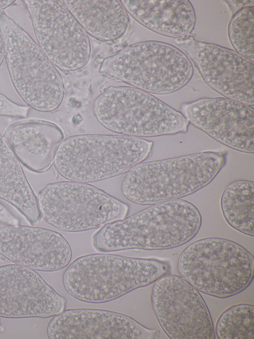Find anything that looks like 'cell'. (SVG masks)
I'll list each match as a JSON object with an SVG mask.
<instances>
[{
	"mask_svg": "<svg viewBox=\"0 0 254 339\" xmlns=\"http://www.w3.org/2000/svg\"><path fill=\"white\" fill-rule=\"evenodd\" d=\"M201 223L200 212L193 204L172 200L104 225L93 236L92 245L101 252L170 249L191 240Z\"/></svg>",
	"mask_w": 254,
	"mask_h": 339,
	"instance_id": "obj_1",
	"label": "cell"
},
{
	"mask_svg": "<svg viewBox=\"0 0 254 339\" xmlns=\"http://www.w3.org/2000/svg\"><path fill=\"white\" fill-rule=\"evenodd\" d=\"M171 271L167 261L92 254L80 256L69 264L64 273L63 283L73 298L99 304L148 286Z\"/></svg>",
	"mask_w": 254,
	"mask_h": 339,
	"instance_id": "obj_2",
	"label": "cell"
},
{
	"mask_svg": "<svg viewBox=\"0 0 254 339\" xmlns=\"http://www.w3.org/2000/svg\"><path fill=\"white\" fill-rule=\"evenodd\" d=\"M225 162V153L205 151L141 163L124 177L122 191L141 205L180 199L209 184Z\"/></svg>",
	"mask_w": 254,
	"mask_h": 339,
	"instance_id": "obj_3",
	"label": "cell"
},
{
	"mask_svg": "<svg viewBox=\"0 0 254 339\" xmlns=\"http://www.w3.org/2000/svg\"><path fill=\"white\" fill-rule=\"evenodd\" d=\"M153 142L133 137L83 134L63 140L53 161L69 181L88 183L128 172L149 155Z\"/></svg>",
	"mask_w": 254,
	"mask_h": 339,
	"instance_id": "obj_4",
	"label": "cell"
},
{
	"mask_svg": "<svg viewBox=\"0 0 254 339\" xmlns=\"http://www.w3.org/2000/svg\"><path fill=\"white\" fill-rule=\"evenodd\" d=\"M181 276L199 292L225 298L237 295L252 282L254 258L241 245L220 237L196 240L178 260Z\"/></svg>",
	"mask_w": 254,
	"mask_h": 339,
	"instance_id": "obj_5",
	"label": "cell"
},
{
	"mask_svg": "<svg viewBox=\"0 0 254 339\" xmlns=\"http://www.w3.org/2000/svg\"><path fill=\"white\" fill-rule=\"evenodd\" d=\"M0 34L9 77L20 98L38 111L57 109L64 91L62 76L56 67L4 10L0 11Z\"/></svg>",
	"mask_w": 254,
	"mask_h": 339,
	"instance_id": "obj_6",
	"label": "cell"
},
{
	"mask_svg": "<svg viewBox=\"0 0 254 339\" xmlns=\"http://www.w3.org/2000/svg\"><path fill=\"white\" fill-rule=\"evenodd\" d=\"M99 71L147 93L163 95L186 85L193 68L178 48L148 40L131 44L106 58Z\"/></svg>",
	"mask_w": 254,
	"mask_h": 339,
	"instance_id": "obj_7",
	"label": "cell"
},
{
	"mask_svg": "<svg viewBox=\"0 0 254 339\" xmlns=\"http://www.w3.org/2000/svg\"><path fill=\"white\" fill-rule=\"evenodd\" d=\"M97 121L112 132L133 137H151L186 132L184 115L159 99L126 86L110 88L95 100Z\"/></svg>",
	"mask_w": 254,
	"mask_h": 339,
	"instance_id": "obj_8",
	"label": "cell"
},
{
	"mask_svg": "<svg viewBox=\"0 0 254 339\" xmlns=\"http://www.w3.org/2000/svg\"><path fill=\"white\" fill-rule=\"evenodd\" d=\"M37 199L41 217L66 232L97 229L127 217L129 206L87 183L63 181L50 183Z\"/></svg>",
	"mask_w": 254,
	"mask_h": 339,
	"instance_id": "obj_9",
	"label": "cell"
},
{
	"mask_svg": "<svg viewBox=\"0 0 254 339\" xmlns=\"http://www.w3.org/2000/svg\"><path fill=\"white\" fill-rule=\"evenodd\" d=\"M41 49L59 69L75 71L88 62L89 37L62 1L25 0Z\"/></svg>",
	"mask_w": 254,
	"mask_h": 339,
	"instance_id": "obj_10",
	"label": "cell"
},
{
	"mask_svg": "<svg viewBox=\"0 0 254 339\" xmlns=\"http://www.w3.org/2000/svg\"><path fill=\"white\" fill-rule=\"evenodd\" d=\"M151 301L154 315L171 339H214V327L199 292L182 276L167 274L153 286Z\"/></svg>",
	"mask_w": 254,
	"mask_h": 339,
	"instance_id": "obj_11",
	"label": "cell"
},
{
	"mask_svg": "<svg viewBox=\"0 0 254 339\" xmlns=\"http://www.w3.org/2000/svg\"><path fill=\"white\" fill-rule=\"evenodd\" d=\"M175 42L209 87L226 98L254 105V62L235 51L196 40L190 34Z\"/></svg>",
	"mask_w": 254,
	"mask_h": 339,
	"instance_id": "obj_12",
	"label": "cell"
},
{
	"mask_svg": "<svg viewBox=\"0 0 254 339\" xmlns=\"http://www.w3.org/2000/svg\"><path fill=\"white\" fill-rule=\"evenodd\" d=\"M182 111L189 122L216 141L254 153L253 107L226 97L207 98L184 104Z\"/></svg>",
	"mask_w": 254,
	"mask_h": 339,
	"instance_id": "obj_13",
	"label": "cell"
},
{
	"mask_svg": "<svg viewBox=\"0 0 254 339\" xmlns=\"http://www.w3.org/2000/svg\"><path fill=\"white\" fill-rule=\"evenodd\" d=\"M65 306V299L34 270L16 264L0 266V317L49 318Z\"/></svg>",
	"mask_w": 254,
	"mask_h": 339,
	"instance_id": "obj_14",
	"label": "cell"
},
{
	"mask_svg": "<svg viewBox=\"0 0 254 339\" xmlns=\"http://www.w3.org/2000/svg\"><path fill=\"white\" fill-rule=\"evenodd\" d=\"M47 335L50 339H158L160 331L147 328L121 313L76 308L53 316Z\"/></svg>",
	"mask_w": 254,
	"mask_h": 339,
	"instance_id": "obj_15",
	"label": "cell"
},
{
	"mask_svg": "<svg viewBox=\"0 0 254 339\" xmlns=\"http://www.w3.org/2000/svg\"><path fill=\"white\" fill-rule=\"evenodd\" d=\"M0 255L34 270L53 272L69 264L72 251L58 232L15 225L0 228Z\"/></svg>",
	"mask_w": 254,
	"mask_h": 339,
	"instance_id": "obj_16",
	"label": "cell"
},
{
	"mask_svg": "<svg viewBox=\"0 0 254 339\" xmlns=\"http://www.w3.org/2000/svg\"><path fill=\"white\" fill-rule=\"evenodd\" d=\"M3 137L25 167L42 173L51 167L64 134L54 123L32 119L10 124Z\"/></svg>",
	"mask_w": 254,
	"mask_h": 339,
	"instance_id": "obj_17",
	"label": "cell"
},
{
	"mask_svg": "<svg viewBox=\"0 0 254 339\" xmlns=\"http://www.w3.org/2000/svg\"><path fill=\"white\" fill-rule=\"evenodd\" d=\"M127 12L147 29L163 36L180 38L190 35L196 21L188 0H123Z\"/></svg>",
	"mask_w": 254,
	"mask_h": 339,
	"instance_id": "obj_18",
	"label": "cell"
},
{
	"mask_svg": "<svg viewBox=\"0 0 254 339\" xmlns=\"http://www.w3.org/2000/svg\"><path fill=\"white\" fill-rule=\"evenodd\" d=\"M65 5L87 34L107 42L118 39L126 32L128 13L119 0H64Z\"/></svg>",
	"mask_w": 254,
	"mask_h": 339,
	"instance_id": "obj_19",
	"label": "cell"
},
{
	"mask_svg": "<svg viewBox=\"0 0 254 339\" xmlns=\"http://www.w3.org/2000/svg\"><path fill=\"white\" fill-rule=\"evenodd\" d=\"M0 198L18 209L31 225L41 221L37 198L19 161L0 134Z\"/></svg>",
	"mask_w": 254,
	"mask_h": 339,
	"instance_id": "obj_20",
	"label": "cell"
},
{
	"mask_svg": "<svg viewBox=\"0 0 254 339\" xmlns=\"http://www.w3.org/2000/svg\"><path fill=\"white\" fill-rule=\"evenodd\" d=\"M223 215L233 228L245 235H254V183L240 180L229 184L220 199Z\"/></svg>",
	"mask_w": 254,
	"mask_h": 339,
	"instance_id": "obj_21",
	"label": "cell"
},
{
	"mask_svg": "<svg viewBox=\"0 0 254 339\" xmlns=\"http://www.w3.org/2000/svg\"><path fill=\"white\" fill-rule=\"evenodd\" d=\"M214 332L219 339H254V305L240 303L227 308L217 319Z\"/></svg>",
	"mask_w": 254,
	"mask_h": 339,
	"instance_id": "obj_22",
	"label": "cell"
},
{
	"mask_svg": "<svg viewBox=\"0 0 254 339\" xmlns=\"http://www.w3.org/2000/svg\"><path fill=\"white\" fill-rule=\"evenodd\" d=\"M254 7L234 14L228 27L230 42L236 52L254 62Z\"/></svg>",
	"mask_w": 254,
	"mask_h": 339,
	"instance_id": "obj_23",
	"label": "cell"
},
{
	"mask_svg": "<svg viewBox=\"0 0 254 339\" xmlns=\"http://www.w3.org/2000/svg\"><path fill=\"white\" fill-rule=\"evenodd\" d=\"M29 107L17 104L0 93V116L25 117Z\"/></svg>",
	"mask_w": 254,
	"mask_h": 339,
	"instance_id": "obj_24",
	"label": "cell"
},
{
	"mask_svg": "<svg viewBox=\"0 0 254 339\" xmlns=\"http://www.w3.org/2000/svg\"><path fill=\"white\" fill-rule=\"evenodd\" d=\"M0 222L10 225L18 224V220L0 203Z\"/></svg>",
	"mask_w": 254,
	"mask_h": 339,
	"instance_id": "obj_25",
	"label": "cell"
},
{
	"mask_svg": "<svg viewBox=\"0 0 254 339\" xmlns=\"http://www.w3.org/2000/svg\"><path fill=\"white\" fill-rule=\"evenodd\" d=\"M233 13L244 8L254 7V0H226Z\"/></svg>",
	"mask_w": 254,
	"mask_h": 339,
	"instance_id": "obj_26",
	"label": "cell"
},
{
	"mask_svg": "<svg viewBox=\"0 0 254 339\" xmlns=\"http://www.w3.org/2000/svg\"><path fill=\"white\" fill-rule=\"evenodd\" d=\"M15 1V0H0V11L4 10V9L11 5Z\"/></svg>",
	"mask_w": 254,
	"mask_h": 339,
	"instance_id": "obj_27",
	"label": "cell"
},
{
	"mask_svg": "<svg viewBox=\"0 0 254 339\" xmlns=\"http://www.w3.org/2000/svg\"><path fill=\"white\" fill-rule=\"evenodd\" d=\"M5 58V52L4 48V44L3 40L0 34V66L2 64L4 59Z\"/></svg>",
	"mask_w": 254,
	"mask_h": 339,
	"instance_id": "obj_28",
	"label": "cell"
},
{
	"mask_svg": "<svg viewBox=\"0 0 254 339\" xmlns=\"http://www.w3.org/2000/svg\"></svg>",
	"mask_w": 254,
	"mask_h": 339,
	"instance_id": "obj_29",
	"label": "cell"
}]
</instances>
